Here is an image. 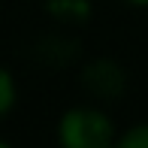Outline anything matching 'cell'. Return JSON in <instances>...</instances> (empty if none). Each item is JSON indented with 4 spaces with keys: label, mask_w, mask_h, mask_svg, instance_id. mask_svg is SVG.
<instances>
[{
    "label": "cell",
    "mask_w": 148,
    "mask_h": 148,
    "mask_svg": "<svg viewBox=\"0 0 148 148\" xmlns=\"http://www.w3.org/2000/svg\"><path fill=\"white\" fill-rule=\"evenodd\" d=\"M60 139H64L66 148H103L112 142V124L100 112L79 109L64 118Z\"/></svg>",
    "instance_id": "6da1fadb"
},
{
    "label": "cell",
    "mask_w": 148,
    "mask_h": 148,
    "mask_svg": "<svg viewBox=\"0 0 148 148\" xmlns=\"http://www.w3.org/2000/svg\"><path fill=\"white\" fill-rule=\"evenodd\" d=\"M88 82H91V88L100 91V94H115L124 79H121V73L112 64H100V66H91L88 70Z\"/></svg>",
    "instance_id": "7a4b0ae2"
},
{
    "label": "cell",
    "mask_w": 148,
    "mask_h": 148,
    "mask_svg": "<svg viewBox=\"0 0 148 148\" xmlns=\"http://www.w3.org/2000/svg\"><path fill=\"white\" fill-rule=\"evenodd\" d=\"M49 9L58 18H85L88 15V0H49Z\"/></svg>",
    "instance_id": "3957f363"
},
{
    "label": "cell",
    "mask_w": 148,
    "mask_h": 148,
    "mask_svg": "<svg viewBox=\"0 0 148 148\" xmlns=\"http://www.w3.org/2000/svg\"><path fill=\"white\" fill-rule=\"evenodd\" d=\"M12 97H15L12 79H9V73H3V70H0V115H3V112L12 106Z\"/></svg>",
    "instance_id": "277c9868"
},
{
    "label": "cell",
    "mask_w": 148,
    "mask_h": 148,
    "mask_svg": "<svg viewBox=\"0 0 148 148\" xmlns=\"http://www.w3.org/2000/svg\"><path fill=\"white\" fill-rule=\"evenodd\" d=\"M124 145H130V148H148V124H139L136 130H130L124 136Z\"/></svg>",
    "instance_id": "5b68a950"
},
{
    "label": "cell",
    "mask_w": 148,
    "mask_h": 148,
    "mask_svg": "<svg viewBox=\"0 0 148 148\" xmlns=\"http://www.w3.org/2000/svg\"><path fill=\"white\" fill-rule=\"evenodd\" d=\"M136 3H148V0H136Z\"/></svg>",
    "instance_id": "8992f818"
},
{
    "label": "cell",
    "mask_w": 148,
    "mask_h": 148,
    "mask_svg": "<svg viewBox=\"0 0 148 148\" xmlns=\"http://www.w3.org/2000/svg\"><path fill=\"white\" fill-rule=\"evenodd\" d=\"M0 148H3V142H0Z\"/></svg>",
    "instance_id": "52a82bcc"
}]
</instances>
